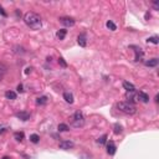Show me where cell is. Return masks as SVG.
Segmentation results:
<instances>
[{
	"instance_id": "6da1fadb",
	"label": "cell",
	"mask_w": 159,
	"mask_h": 159,
	"mask_svg": "<svg viewBox=\"0 0 159 159\" xmlns=\"http://www.w3.org/2000/svg\"><path fill=\"white\" fill-rule=\"evenodd\" d=\"M24 21H25L26 25L32 30H39V29H41V26H42L41 18H40L38 14L31 13V11L26 13V14L24 15Z\"/></svg>"
},
{
	"instance_id": "7a4b0ae2",
	"label": "cell",
	"mask_w": 159,
	"mask_h": 159,
	"mask_svg": "<svg viewBox=\"0 0 159 159\" xmlns=\"http://www.w3.org/2000/svg\"><path fill=\"white\" fill-rule=\"evenodd\" d=\"M117 108L121 111V112H123L126 114H131V116L137 112L136 106L129 103V102H118L117 103Z\"/></svg>"
},
{
	"instance_id": "3957f363",
	"label": "cell",
	"mask_w": 159,
	"mask_h": 159,
	"mask_svg": "<svg viewBox=\"0 0 159 159\" xmlns=\"http://www.w3.org/2000/svg\"><path fill=\"white\" fill-rule=\"evenodd\" d=\"M71 123H72V126L76 127V128L83 127V124H84V117H83L82 112L77 111V112L73 113V116L71 117Z\"/></svg>"
},
{
	"instance_id": "277c9868",
	"label": "cell",
	"mask_w": 159,
	"mask_h": 159,
	"mask_svg": "<svg viewBox=\"0 0 159 159\" xmlns=\"http://www.w3.org/2000/svg\"><path fill=\"white\" fill-rule=\"evenodd\" d=\"M60 22L62 24V25H65L66 28H72L73 25H75V19L73 18H69V16H62V18H60Z\"/></svg>"
},
{
	"instance_id": "5b68a950",
	"label": "cell",
	"mask_w": 159,
	"mask_h": 159,
	"mask_svg": "<svg viewBox=\"0 0 159 159\" xmlns=\"http://www.w3.org/2000/svg\"><path fill=\"white\" fill-rule=\"evenodd\" d=\"M132 49H134V53H136V56H134V61H141L142 59H143V55H144V52H143V50L141 49V47H138V46H131Z\"/></svg>"
},
{
	"instance_id": "8992f818",
	"label": "cell",
	"mask_w": 159,
	"mask_h": 159,
	"mask_svg": "<svg viewBox=\"0 0 159 159\" xmlns=\"http://www.w3.org/2000/svg\"><path fill=\"white\" fill-rule=\"evenodd\" d=\"M73 142H71V141H62V142H60V144H59V147H60V149H63V150H69L71 149V148H73Z\"/></svg>"
},
{
	"instance_id": "52a82bcc",
	"label": "cell",
	"mask_w": 159,
	"mask_h": 159,
	"mask_svg": "<svg viewBox=\"0 0 159 159\" xmlns=\"http://www.w3.org/2000/svg\"><path fill=\"white\" fill-rule=\"evenodd\" d=\"M126 97H127L128 100H129L128 102L132 103V104H133V103H136V102H138V101H139V100H138V94H137V93H134V92H127Z\"/></svg>"
},
{
	"instance_id": "ba28073f",
	"label": "cell",
	"mask_w": 159,
	"mask_h": 159,
	"mask_svg": "<svg viewBox=\"0 0 159 159\" xmlns=\"http://www.w3.org/2000/svg\"><path fill=\"white\" fill-rule=\"evenodd\" d=\"M77 42L81 47H86L87 45V39H86V34H80L79 38H77Z\"/></svg>"
},
{
	"instance_id": "9c48e42d",
	"label": "cell",
	"mask_w": 159,
	"mask_h": 159,
	"mask_svg": "<svg viewBox=\"0 0 159 159\" xmlns=\"http://www.w3.org/2000/svg\"><path fill=\"white\" fill-rule=\"evenodd\" d=\"M116 149H117L116 144H114L112 141L108 142V143H107V153L110 155H114V153H116Z\"/></svg>"
},
{
	"instance_id": "30bf717a",
	"label": "cell",
	"mask_w": 159,
	"mask_h": 159,
	"mask_svg": "<svg viewBox=\"0 0 159 159\" xmlns=\"http://www.w3.org/2000/svg\"><path fill=\"white\" fill-rule=\"evenodd\" d=\"M138 94V100L142 101L143 103H147V102H149V96H148L145 92H143V91H139V92L137 93Z\"/></svg>"
},
{
	"instance_id": "8fae6325",
	"label": "cell",
	"mask_w": 159,
	"mask_h": 159,
	"mask_svg": "<svg viewBox=\"0 0 159 159\" xmlns=\"http://www.w3.org/2000/svg\"><path fill=\"white\" fill-rule=\"evenodd\" d=\"M16 117L21 121H28L30 118V113L29 112H25V111H21V112H18L16 113Z\"/></svg>"
},
{
	"instance_id": "7c38bea8",
	"label": "cell",
	"mask_w": 159,
	"mask_h": 159,
	"mask_svg": "<svg viewBox=\"0 0 159 159\" xmlns=\"http://www.w3.org/2000/svg\"><path fill=\"white\" fill-rule=\"evenodd\" d=\"M123 88L127 91V92H134L136 91V87H134V84L133 83H131V82H123Z\"/></svg>"
},
{
	"instance_id": "4fadbf2b",
	"label": "cell",
	"mask_w": 159,
	"mask_h": 159,
	"mask_svg": "<svg viewBox=\"0 0 159 159\" xmlns=\"http://www.w3.org/2000/svg\"><path fill=\"white\" fill-rule=\"evenodd\" d=\"M158 63H159L158 59H150V60L144 61V65L148 67H155V66H158Z\"/></svg>"
},
{
	"instance_id": "5bb4252c",
	"label": "cell",
	"mask_w": 159,
	"mask_h": 159,
	"mask_svg": "<svg viewBox=\"0 0 159 159\" xmlns=\"http://www.w3.org/2000/svg\"><path fill=\"white\" fill-rule=\"evenodd\" d=\"M63 100L66 101L67 103H73V94L71 93V92H65L63 93Z\"/></svg>"
},
{
	"instance_id": "9a60e30c",
	"label": "cell",
	"mask_w": 159,
	"mask_h": 159,
	"mask_svg": "<svg viewBox=\"0 0 159 159\" xmlns=\"http://www.w3.org/2000/svg\"><path fill=\"white\" fill-rule=\"evenodd\" d=\"M47 101H49V98H47L46 96L38 97V98H36V104H39V106H44V104L47 103Z\"/></svg>"
},
{
	"instance_id": "2e32d148",
	"label": "cell",
	"mask_w": 159,
	"mask_h": 159,
	"mask_svg": "<svg viewBox=\"0 0 159 159\" xmlns=\"http://www.w3.org/2000/svg\"><path fill=\"white\" fill-rule=\"evenodd\" d=\"M66 34H67L66 29H61V30L57 31L56 36H57V39H59V40H63V39H65V36H66Z\"/></svg>"
},
{
	"instance_id": "e0dca14e",
	"label": "cell",
	"mask_w": 159,
	"mask_h": 159,
	"mask_svg": "<svg viewBox=\"0 0 159 159\" xmlns=\"http://www.w3.org/2000/svg\"><path fill=\"white\" fill-rule=\"evenodd\" d=\"M5 97L8 100H16V93L14 91H6L5 92Z\"/></svg>"
},
{
	"instance_id": "ac0fdd59",
	"label": "cell",
	"mask_w": 159,
	"mask_h": 159,
	"mask_svg": "<svg viewBox=\"0 0 159 159\" xmlns=\"http://www.w3.org/2000/svg\"><path fill=\"white\" fill-rule=\"evenodd\" d=\"M24 137H25V136H24L22 132H15V133H14V138L18 142H22L24 141Z\"/></svg>"
},
{
	"instance_id": "d6986e66",
	"label": "cell",
	"mask_w": 159,
	"mask_h": 159,
	"mask_svg": "<svg viewBox=\"0 0 159 159\" xmlns=\"http://www.w3.org/2000/svg\"><path fill=\"white\" fill-rule=\"evenodd\" d=\"M113 128H114V133H116V134H121L122 132H123V127H122L119 123H116L113 126Z\"/></svg>"
},
{
	"instance_id": "ffe728a7",
	"label": "cell",
	"mask_w": 159,
	"mask_h": 159,
	"mask_svg": "<svg viewBox=\"0 0 159 159\" xmlns=\"http://www.w3.org/2000/svg\"><path fill=\"white\" fill-rule=\"evenodd\" d=\"M57 129H59V132H67L70 129V127L67 126V124H65V123H60L59 127H57Z\"/></svg>"
},
{
	"instance_id": "44dd1931",
	"label": "cell",
	"mask_w": 159,
	"mask_h": 159,
	"mask_svg": "<svg viewBox=\"0 0 159 159\" xmlns=\"http://www.w3.org/2000/svg\"><path fill=\"white\" fill-rule=\"evenodd\" d=\"M106 25H107V28L110 30H112V31H116V30H117V26L114 25V22H112L111 20H110V21H107Z\"/></svg>"
},
{
	"instance_id": "7402d4cb",
	"label": "cell",
	"mask_w": 159,
	"mask_h": 159,
	"mask_svg": "<svg viewBox=\"0 0 159 159\" xmlns=\"http://www.w3.org/2000/svg\"><path fill=\"white\" fill-rule=\"evenodd\" d=\"M30 141L32 142V143H39V141H40V137L38 136V134H31V136H30Z\"/></svg>"
},
{
	"instance_id": "603a6c76",
	"label": "cell",
	"mask_w": 159,
	"mask_h": 159,
	"mask_svg": "<svg viewBox=\"0 0 159 159\" xmlns=\"http://www.w3.org/2000/svg\"><path fill=\"white\" fill-rule=\"evenodd\" d=\"M147 42H152V44H154V45H157V44L159 42L158 41V36H152V38H149L147 40Z\"/></svg>"
},
{
	"instance_id": "cb8c5ba5",
	"label": "cell",
	"mask_w": 159,
	"mask_h": 159,
	"mask_svg": "<svg viewBox=\"0 0 159 159\" xmlns=\"http://www.w3.org/2000/svg\"><path fill=\"white\" fill-rule=\"evenodd\" d=\"M97 142H98L100 144H104L107 142V134H103L102 137H100L98 139H97Z\"/></svg>"
},
{
	"instance_id": "d4e9b609",
	"label": "cell",
	"mask_w": 159,
	"mask_h": 159,
	"mask_svg": "<svg viewBox=\"0 0 159 159\" xmlns=\"http://www.w3.org/2000/svg\"><path fill=\"white\" fill-rule=\"evenodd\" d=\"M59 63H60V65L63 67V69H66V67H67V63H66V61L63 60L62 57H60V59H59Z\"/></svg>"
},
{
	"instance_id": "484cf974",
	"label": "cell",
	"mask_w": 159,
	"mask_h": 159,
	"mask_svg": "<svg viewBox=\"0 0 159 159\" xmlns=\"http://www.w3.org/2000/svg\"><path fill=\"white\" fill-rule=\"evenodd\" d=\"M0 15H3V16H4V18H6V16H8V13H6L5 10L1 8V6H0Z\"/></svg>"
},
{
	"instance_id": "4316f807",
	"label": "cell",
	"mask_w": 159,
	"mask_h": 159,
	"mask_svg": "<svg viewBox=\"0 0 159 159\" xmlns=\"http://www.w3.org/2000/svg\"><path fill=\"white\" fill-rule=\"evenodd\" d=\"M5 132H6V127H5V126H3V124H1V126H0V134L5 133Z\"/></svg>"
},
{
	"instance_id": "83f0119b",
	"label": "cell",
	"mask_w": 159,
	"mask_h": 159,
	"mask_svg": "<svg viewBox=\"0 0 159 159\" xmlns=\"http://www.w3.org/2000/svg\"><path fill=\"white\" fill-rule=\"evenodd\" d=\"M153 8H154L155 10H159V4H158V1L153 3Z\"/></svg>"
},
{
	"instance_id": "f1b7e54d",
	"label": "cell",
	"mask_w": 159,
	"mask_h": 159,
	"mask_svg": "<svg viewBox=\"0 0 159 159\" xmlns=\"http://www.w3.org/2000/svg\"><path fill=\"white\" fill-rule=\"evenodd\" d=\"M18 92H20V93L24 92V90H22V84H19V86H18Z\"/></svg>"
},
{
	"instance_id": "f546056e",
	"label": "cell",
	"mask_w": 159,
	"mask_h": 159,
	"mask_svg": "<svg viewBox=\"0 0 159 159\" xmlns=\"http://www.w3.org/2000/svg\"><path fill=\"white\" fill-rule=\"evenodd\" d=\"M149 18H150V14L147 13V14H145V20H149Z\"/></svg>"
},
{
	"instance_id": "4dcf8cb0",
	"label": "cell",
	"mask_w": 159,
	"mask_h": 159,
	"mask_svg": "<svg viewBox=\"0 0 159 159\" xmlns=\"http://www.w3.org/2000/svg\"><path fill=\"white\" fill-rule=\"evenodd\" d=\"M3 159H11L10 157H3Z\"/></svg>"
}]
</instances>
